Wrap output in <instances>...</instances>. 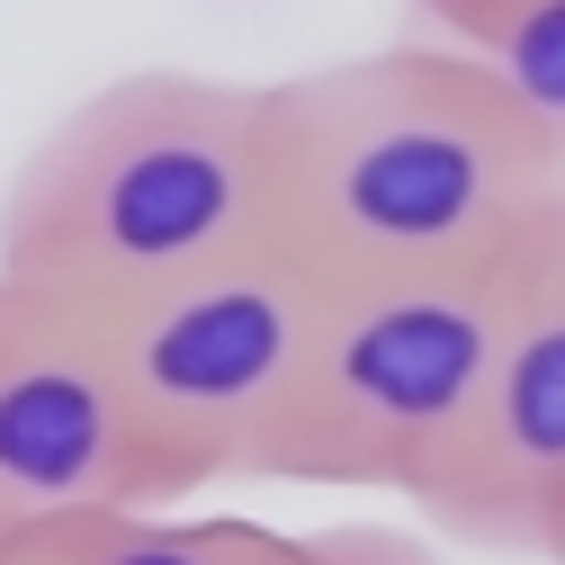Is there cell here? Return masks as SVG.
I'll list each match as a JSON object with an SVG mask.
<instances>
[{
  "mask_svg": "<svg viewBox=\"0 0 565 565\" xmlns=\"http://www.w3.org/2000/svg\"><path fill=\"white\" fill-rule=\"evenodd\" d=\"M269 234L323 278L521 260L565 198V153L467 45H377L260 82Z\"/></svg>",
  "mask_w": 565,
  "mask_h": 565,
  "instance_id": "1",
  "label": "cell"
},
{
  "mask_svg": "<svg viewBox=\"0 0 565 565\" xmlns=\"http://www.w3.org/2000/svg\"><path fill=\"white\" fill-rule=\"evenodd\" d=\"M547 565H565V539H556V547H547Z\"/></svg>",
  "mask_w": 565,
  "mask_h": 565,
  "instance_id": "13",
  "label": "cell"
},
{
  "mask_svg": "<svg viewBox=\"0 0 565 565\" xmlns=\"http://www.w3.org/2000/svg\"><path fill=\"white\" fill-rule=\"evenodd\" d=\"M0 565H54L45 539H0Z\"/></svg>",
  "mask_w": 565,
  "mask_h": 565,
  "instance_id": "11",
  "label": "cell"
},
{
  "mask_svg": "<svg viewBox=\"0 0 565 565\" xmlns=\"http://www.w3.org/2000/svg\"><path fill=\"white\" fill-rule=\"evenodd\" d=\"M269 234L260 82L126 73L73 99L0 189V278L90 315Z\"/></svg>",
  "mask_w": 565,
  "mask_h": 565,
  "instance_id": "2",
  "label": "cell"
},
{
  "mask_svg": "<svg viewBox=\"0 0 565 565\" xmlns=\"http://www.w3.org/2000/svg\"><path fill=\"white\" fill-rule=\"evenodd\" d=\"M556 243H565V198H556Z\"/></svg>",
  "mask_w": 565,
  "mask_h": 565,
  "instance_id": "12",
  "label": "cell"
},
{
  "mask_svg": "<svg viewBox=\"0 0 565 565\" xmlns=\"http://www.w3.org/2000/svg\"><path fill=\"white\" fill-rule=\"evenodd\" d=\"M135 503H153V458L135 440L108 323L0 278V539H45Z\"/></svg>",
  "mask_w": 565,
  "mask_h": 565,
  "instance_id": "5",
  "label": "cell"
},
{
  "mask_svg": "<svg viewBox=\"0 0 565 565\" xmlns=\"http://www.w3.org/2000/svg\"><path fill=\"white\" fill-rule=\"evenodd\" d=\"M530 252L484 260V269L323 278L315 350H306V377H297L278 440L260 449V476L315 484V493L422 503L484 404Z\"/></svg>",
  "mask_w": 565,
  "mask_h": 565,
  "instance_id": "3",
  "label": "cell"
},
{
  "mask_svg": "<svg viewBox=\"0 0 565 565\" xmlns=\"http://www.w3.org/2000/svg\"><path fill=\"white\" fill-rule=\"evenodd\" d=\"M306 565H440V556L431 539L386 521H332V530H306Z\"/></svg>",
  "mask_w": 565,
  "mask_h": 565,
  "instance_id": "9",
  "label": "cell"
},
{
  "mask_svg": "<svg viewBox=\"0 0 565 565\" xmlns=\"http://www.w3.org/2000/svg\"><path fill=\"white\" fill-rule=\"evenodd\" d=\"M467 54L493 63V82H503L547 126V145L565 153V0H512Z\"/></svg>",
  "mask_w": 565,
  "mask_h": 565,
  "instance_id": "8",
  "label": "cell"
},
{
  "mask_svg": "<svg viewBox=\"0 0 565 565\" xmlns=\"http://www.w3.org/2000/svg\"><path fill=\"white\" fill-rule=\"evenodd\" d=\"M422 10H431V19L449 28V45H476V36L493 28V19L512 10V0H422Z\"/></svg>",
  "mask_w": 565,
  "mask_h": 565,
  "instance_id": "10",
  "label": "cell"
},
{
  "mask_svg": "<svg viewBox=\"0 0 565 565\" xmlns=\"http://www.w3.org/2000/svg\"><path fill=\"white\" fill-rule=\"evenodd\" d=\"M315 315H323V269L297 260L278 234L99 315L162 512L234 476H260V449L297 404Z\"/></svg>",
  "mask_w": 565,
  "mask_h": 565,
  "instance_id": "4",
  "label": "cell"
},
{
  "mask_svg": "<svg viewBox=\"0 0 565 565\" xmlns=\"http://www.w3.org/2000/svg\"><path fill=\"white\" fill-rule=\"evenodd\" d=\"M54 565H306L297 530H269V521H234V512H90V521H63L45 530Z\"/></svg>",
  "mask_w": 565,
  "mask_h": 565,
  "instance_id": "7",
  "label": "cell"
},
{
  "mask_svg": "<svg viewBox=\"0 0 565 565\" xmlns=\"http://www.w3.org/2000/svg\"><path fill=\"white\" fill-rule=\"evenodd\" d=\"M413 512L503 556H547L565 539V243L556 225L521 269V297L467 440Z\"/></svg>",
  "mask_w": 565,
  "mask_h": 565,
  "instance_id": "6",
  "label": "cell"
}]
</instances>
